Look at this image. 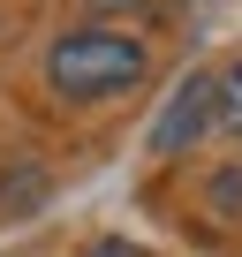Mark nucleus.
<instances>
[{
  "label": "nucleus",
  "mask_w": 242,
  "mask_h": 257,
  "mask_svg": "<svg viewBox=\"0 0 242 257\" xmlns=\"http://www.w3.org/2000/svg\"><path fill=\"white\" fill-rule=\"evenodd\" d=\"M144 68H152L144 46L121 38V31H106V23L68 31V38H53V53H46V83H53L61 98H113V91L144 83Z\"/></svg>",
  "instance_id": "1"
},
{
  "label": "nucleus",
  "mask_w": 242,
  "mask_h": 257,
  "mask_svg": "<svg viewBox=\"0 0 242 257\" xmlns=\"http://www.w3.org/2000/svg\"><path fill=\"white\" fill-rule=\"evenodd\" d=\"M91 8H98V16H113V8H144V0H91Z\"/></svg>",
  "instance_id": "5"
},
{
  "label": "nucleus",
  "mask_w": 242,
  "mask_h": 257,
  "mask_svg": "<svg viewBox=\"0 0 242 257\" xmlns=\"http://www.w3.org/2000/svg\"><path fill=\"white\" fill-rule=\"evenodd\" d=\"M83 257H137V249H129V242H91Z\"/></svg>",
  "instance_id": "4"
},
{
  "label": "nucleus",
  "mask_w": 242,
  "mask_h": 257,
  "mask_svg": "<svg viewBox=\"0 0 242 257\" xmlns=\"http://www.w3.org/2000/svg\"><path fill=\"white\" fill-rule=\"evenodd\" d=\"M219 128L242 144V61H227V68H219Z\"/></svg>",
  "instance_id": "3"
},
{
  "label": "nucleus",
  "mask_w": 242,
  "mask_h": 257,
  "mask_svg": "<svg viewBox=\"0 0 242 257\" xmlns=\"http://www.w3.org/2000/svg\"><path fill=\"white\" fill-rule=\"evenodd\" d=\"M204 128H219V68H189L174 83V98L152 121V152L159 159H182V152L204 144Z\"/></svg>",
  "instance_id": "2"
}]
</instances>
